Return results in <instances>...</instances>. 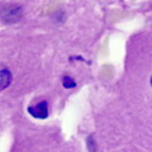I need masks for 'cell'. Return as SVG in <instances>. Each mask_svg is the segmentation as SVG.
<instances>
[{
    "label": "cell",
    "mask_w": 152,
    "mask_h": 152,
    "mask_svg": "<svg viewBox=\"0 0 152 152\" xmlns=\"http://www.w3.org/2000/svg\"><path fill=\"white\" fill-rule=\"evenodd\" d=\"M28 113L38 119H45L48 117V107H47V102H42L37 105H33L28 108Z\"/></svg>",
    "instance_id": "6da1fadb"
},
{
    "label": "cell",
    "mask_w": 152,
    "mask_h": 152,
    "mask_svg": "<svg viewBox=\"0 0 152 152\" xmlns=\"http://www.w3.org/2000/svg\"><path fill=\"white\" fill-rule=\"evenodd\" d=\"M151 85H152V77H151Z\"/></svg>",
    "instance_id": "277c9868"
},
{
    "label": "cell",
    "mask_w": 152,
    "mask_h": 152,
    "mask_svg": "<svg viewBox=\"0 0 152 152\" xmlns=\"http://www.w3.org/2000/svg\"><path fill=\"white\" fill-rule=\"evenodd\" d=\"M12 83V74L10 71H8L7 69L1 70V90L5 89L8 85H10Z\"/></svg>",
    "instance_id": "7a4b0ae2"
},
{
    "label": "cell",
    "mask_w": 152,
    "mask_h": 152,
    "mask_svg": "<svg viewBox=\"0 0 152 152\" xmlns=\"http://www.w3.org/2000/svg\"><path fill=\"white\" fill-rule=\"evenodd\" d=\"M62 84H64V86H65L66 89H70V88H75V86H76V83H75L71 77H69V76H65Z\"/></svg>",
    "instance_id": "3957f363"
}]
</instances>
